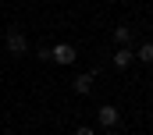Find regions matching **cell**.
<instances>
[{
	"label": "cell",
	"instance_id": "3",
	"mask_svg": "<svg viewBox=\"0 0 153 135\" xmlns=\"http://www.w3.org/2000/svg\"><path fill=\"white\" fill-rule=\"evenodd\" d=\"M96 121H100V128H117V121H121V110L107 103V107H100V110H96Z\"/></svg>",
	"mask_w": 153,
	"mask_h": 135
},
{
	"label": "cell",
	"instance_id": "1",
	"mask_svg": "<svg viewBox=\"0 0 153 135\" xmlns=\"http://www.w3.org/2000/svg\"><path fill=\"white\" fill-rule=\"evenodd\" d=\"M4 46H7V53H11V57H25V53H29V39L18 32V29H11V32H7Z\"/></svg>",
	"mask_w": 153,
	"mask_h": 135
},
{
	"label": "cell",
	"instance_id": "8",
	"mask_svg": "<svg viewBox=\"0 0 153 135\" xmlns=\"http://www.w3.org/2000/svg\"><path fill=\"white\" fill-rule=\"evenodd\" d=\"M75 135H96V128H89V125H78Z\"/></svg>",
	"mask_w": 153,
	"mask_h": 135
},
{
	"label": "cell",
	"instance_id": "4",
	"mask_svg": "<svg viewBox=\"0 0 153 135\" xmlns=\"http://www.w3.org/2000/svg\"><path fill=\"white\" fill-rule=\"evenodd\" d=\"M71 89H75L78 96H89V93H93V71H85V75H75V78H71Z\"/></svg>",
	"mask_w": 153,
	"mask_h": 135
},
{
	"label": "cell",
	"instance_id": "2",
	"mask_svg": "<svg viewBox=\"0 0 153 135\" xmlns=\"http://www.w3.org/2000/svg\"><path fill=\"white\" fill-rule=\"evenodd\" d=\"M50 61H57V64H75L78 50L71 46V43H57V46H50Z\"/></svg>",
	"mask_w": 153,
	"mask_h": 135
},
{
	"label": "cell",
	"instance_id": "9",
	"mask_svg": "<svg viewBox=\"0 0 153 135\" xmlns=\"http://www.w3.org/2000/svg\"><path fill=\"white\" fill-rule=\"evenodd\" d=\"M103 135H117V128H103Z\"/></svg>",
	"mask_w": 153,
	"mask_h": 135
},
{
	"label": "cell",
	"instance_id": "6",
	"mask_svg": "<svg viewBox=\"0 0 153 135\" xmlns=\"http://www.w3.org/2000/svg\"><path fill=\"white\" fill-rule=\"evenodd\" d=\"M132 53H135V61H143V64H153V43H150V39H146L139 50H132Z\"/></svg>",
	"mask_w": 153,
	"mask_h": 135
},
{
	"label": "cell",
	"instance_id": "5",
	"mask_svg": "<svg viewBox=\"0 0 153 135\" xmlns=\"http://www.w3.org/2000/svg\"><path fill=\"white\" fill-rule=\"evenodd\" d=\"M132 61H135V53H132L128 46H117V50H114V68H117V71H128Z\"/></svg>",
	"mask_w": 153,
	"mask_h": 135
},
{
	"label": "cell",
	"instance_id": "7",
	"mask_svg": "<svg viewBox=\"0 0 153 135\" xmlns=\"http://www.w3.org/2000/svg\"><path fill=\"white\" fill-rule=\"evenodd\" d=\"M132 43V29L128 25H117L114 29V46H128Z\"/></svg>",
	"mask_w": 153,
	"mask_h": 135
}]
</instances>
